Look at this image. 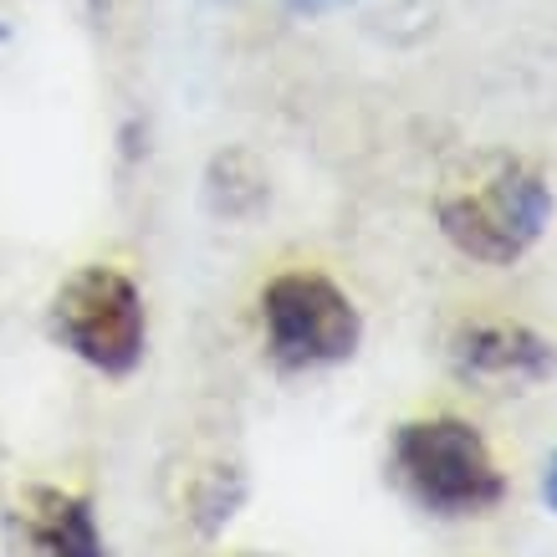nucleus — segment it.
<instances>
[{
  "label": "nucleus",
  "mask_w": 557,
  "mask_h": 557,
  "mask_svg": "<svg viewBox=\"0 0 557 557\" xmlns=\"http://www.w3.org/2000/svg\"><path fill=\"white\" fill-rule=\"evenodd\" d=\"M553 215V189L527 164H496L491 180H481L475 189H460V195H445L435 210L440 236L481 267H517L547 236Z\"/></svg>",
  "instance_id": "nucleus-3"
},
{
  "label": "nucleus",
  "mask_w": 557,
  "mask_h": 557,
  "mask_svg": "<svg viewBox=\"0 0 557 557\" xmlns=\"http://www.w3.org/2000/svg\"><path fill=\"white\" fill-rule=\"evenodd\" d=\"M240 496H246V481H240L236 471H215L200 491H195V527H200L205 537H215L220 527L236 517Z\"/></svg>",
  "instance_id": "nucleus-7"
},
{
  "label": "nucleus",
  "mask_w": 557,
  "mask_h": 557,
  "mask_svg": "<svg viewBox=\"0 0 557 557\" xmlns=\"http://www.w3.org/2000/svg\"><path fill=\"white\" fill-rule=\"evenodd\" d=\"M51 338L77 363L98 369L102 379H128L149 354V312L144 292L119 267H77L51 292L47 307Z\"/></svg>",
  "instance_id": "nucleus-2"
},
{
  "label": "nucleus",
  "mask_w": 557,
  "mask_h": 557,
  "mask_svg": "<svg viewBox=\"0 0 557 557\" xmlns=\"http://www.w3.org/2000/svg\"><path fill=\"white\" fill-rule=\"evenodd\" d=\"M5 557H108L92 502L62 486H21L0 511Z\"/></svg>",
  "instance_id": "nucleus-5"
},
{
  "label": "nucleus",
  "mask_w": 557,
  "mask_h": 557,
  "mask_svg": "<svg viewBox=\"0 0 557 557\" xmlns=\"http://www.w3.org/2000/svg\"><path fill=\"white\" fill-rule=\"evenodd\" d=\"M450 369L475 388H522L557 373V343L522 322H471L450 338Z\"/></svg>",
  "instance_id": "nucleus-6"
},
{
  "label": "nucleus",
  "mask_w": 557,
  "mask_h": 557,
  "mask_svg": "<svg viewBox=\"0 0 557 557\" xmlns=\"http://www.w3.org/2000/svg\"><path fill=\"white\" fill-rule=\"evenodd\" d=\"M542 502L557 511V456L547 460V471H542Z\"/></svg>",
  "instance_id": "nucleus-9"
},
{
  "label": "nucleus",
  "mask_w": 557,
  "mask_h": 557,
  "mask_svg": "<svg viewBox=\"0 0 557 557\" xmlns=\"http://www.w3.org/2000/svg\"><path fill=\"white\" fill-rule=\"evenodd\" d=\"M261 322L276 369L307 373L348 363L363 343V312L338 282L318 271H282L261 292Z\"/></svg>",
  "instance_id": "nucleus-4"
},
{
  "label": "nucleus",
  "mask_w": 557,
  "mask_h": 557,
  "mask_svg": "<svg viewBox=\"0 0 557 557\" xmlns=\"http://www.w3.org/2000/svg\"><path fill=\"white\" fill-rule=\"evenodd\" d=\"M297 16H327V11H343V5H354V0H287Z\"/></svg>",
  "instance_id": "nucleus-8"
},
{
  "label": "nucleus",
  "mask_w": 557,
  "mask_h": 557,
  "mask_svg": "<svg viewBox=\"0 0 557 557\" xmlns=\"http://www.w3.org/2000/svg\"><path fill=\"white\" fill-rule=\"evenodd\" d=\"M388 475L430 517H481L507 502V475L491 460L481 430L456 414L399 424L388 445Z\"/></svg>",
  "instance_id": "nucleus-1"
}]
</instances>
